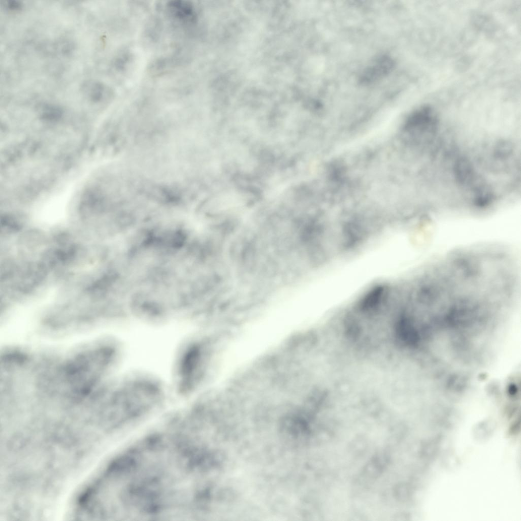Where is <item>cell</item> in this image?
<instances>
[{"mask_svg":"<svg viewBox=\"0 0 521 521\" xmlns=\"http://www.w3.org/2000/svg\"><path fill=\"white\" fill-rule=\"evenodd\" d=\"M81 90L83 96L94 103L103 101L109 94V90L107 86L102 82L96 80H88L83 82Z\"/></svg>","mask_w":521,"mask_h":521,"instance_id":"3","label":"cell"},{"mask_svg":"<svg viewBox=\"0 0 521 521\" xmlns=\"http://www.w3.org/2000/svg\"><path fill=\"white\" fill-rule=\"evenodd\" d=\"M394 66L392 58L382 56L364 70L360 77L361 84L367 85L375 82L391 72Z\"/></svg>","mask_w":521,"mask_h":521,"instance_id":"1","label":"cell"},{"mask_svg":"<svg viewBox=\"0 0 521 521\" xmlns=\"http://www.w3.org/2000/svg\"><path fill=\"white\" fill-rule=\"evenodd\" d=\"M167 6L171 15L180 21L192 23L196 20L195 9L190 2L174 1L170 2Z\"/></svg>","mask_w":521,"mask_h":521,"instance_id":"2","label":"cell"},{"mask_svg":"<svg viewBox=\"0 0 521 521\" xmlns=\"http://www.w3.org/2000/svg\"><path fill=\"white\" fill-rule=\"evenodd\" d=\"M4 8L10 12H18L21 11L23 7V3L19 1L8 0L4 2Z\"/></svg>","mask_w":521,"mask_h":521,"instance_id":"4","label":"cell"}]
</instances>
